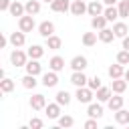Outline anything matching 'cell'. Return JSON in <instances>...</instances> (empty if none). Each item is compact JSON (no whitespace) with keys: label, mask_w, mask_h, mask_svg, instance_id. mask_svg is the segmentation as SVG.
Here are the masks:
<instances>
[{"label":"cell","mask_w":129,"mask_h":129,"mask_svg":"<svg viewBox=\"0 0 129 129\" xmlns=\"http://www.w3.org/2000/svg\"><path fill=\"white\" fill-rule=\"evenodd\" d=\"M93 97H95V91H93L89 85H85V87H77L75 99H77L79 103H85V105H89V103H93Z\"/></svg>","instance_id":"cell-1"},{"label":"cell","mask_w":129,"mask_h":129,"mask_svg":"<svg viewBox=\"0 0 129 129\" xmlns=\"http://www.w3.org/2000/svg\"><path fill=\"white\" fill-rule=\"evenodd\" d=\"M28 52H24V50H20V48H14L12 52H10V62H12V67H24L26 62H28Z\"/></svg>","instance_id":"cell-2"},{"label":"cell","mask_w":129,"mask_h":129,"mask_svg":"<svg viewBox=\"0 0 129 129\" xmlns=\"http://www.w3.org/2000/svg\"><path fill=\"white\" fill-rule=\"evenodd\" d=\"M36 28V22H34V16L32 14H24L18 18V30L22 32H32Z\"/></svg>","instance_id":"cell-3"},{"label":"cell","mask_w":129,"mask_h":129,"mask_svg":"<svg viewBox=\"0 0 129 129\" xmlns=\"http://www.w3.org/2000/svg\"><path fill=\"white\" fill-rule=\"evenodd\" d=\"M28 105H30L32 111H44V107H46V97H44L42 93H34V95L28 99Z\"/></svg>","instance_id":"cell-4"},{"label":"cell","mask_w":129,"mask_h":129,"mask_svg":"<svg viewBox=\"0 0 129 129\" xmlns=\"http://www.w3.org/2000/svg\"><path fill=\"white\" fill-rule=\"evenodd\" d=\"M46 89H52V87H56L58 85V75H56V71H50L48 69V73H42V81H40Z\"/></svg>","instance_id":"cell-5"},{"label":"cell","mask_w":129,"mask_h":129,"mask_svg":"<svg viewBox=\"0 0 129 129\" xmlns=\"http://www.w3.org/2000/svg\"><path fill=\"white\" fill-rule=\"evenodd\" d=\"M8 40H10V44H12L14 48H22L24 42H26V32H22V30H18V32H10Z\"/></svg>","instance_id":"cell-6"},{"label":"cell","mask_w":129,"mask_h":129,"mask_svg":"<svg viewBox=\"0 0 129 129\" xmlns=\"http://www.w3.org/2000/svg\"><path fill=\"white\" fill-rule=\"evenodd\" d=\"M38 34H40L42 38L52 36V34H54V22H50V20H42V22L38 24Z\"/></svg>","instance_id":"cell-7"},{"label":"cell","mask_w":129,"mask_h":129,"mask_svg":"<svg viewBox=\"0 0 129 129\" xmlns=\"http://www.w3.org/2000/svg\"><path fill=\"white\" fill-rule=\"evenodd\" d=\"M71 69L73 71H85L87 67H89V60H87V56H83V54H77V56H73L71 58Z\"/></svg>","instance_id":"cell-8"},{"label":"cell","mask_w":129,"mask_h":129,"mask_svg":"<svg viewBox=\"0 0 129 129\" xmlns=\"http://www.w3.org/2000/svg\"><path fill=\"white\" fill-rule=\"evenodd\" d=\"M24 69H26V73L28 75H42V64L38 62V58H28V62L24 64Z\"/></svg>","instance_id":"cell-9"},{"label":"cell","mask_w":129,"mask_h":129,"mask_svg":"<svg viewBox=\"0 0 129 129\" xmlns=\"http://www.w3.org/2000/svg\"><path fill=\"white\" fill-rule=\"evenodd\" d=\"M71 83H73L75 87H85V85L89 83V77L85 75V71H73V75H71Z\"/></svg>","instance_id":"cell-10"},{"label":"cell","mask_w":129,"mask_h":129,"mask_svg":"<svg viewBox=\"0 0 129 129\" xmlns=\"http://www.w3.org/2000/svg\"><path fill=\"white\" fill-rule=\"evenodd\" d=\"M123 103H125V99L121 97V93H115V95H111V99L107 101V107L115 113V111H119V109L123 107Z\"/></svg>","instance_id":"cell-11"},{"label":"cell","mask_w":129,"mask_h":129,"mask_svg":"<svg viewBox=\"0 0 129 129\" xmlns=\"http://www.w3.org/2000/svg\"><path fill=\"white\" fill-rule=\"evenodd\" d=\"M60 107H62V105H58L56 101H54V103H46V107H44L46 117H48V119H58V117H60Z\"/></svg>","instance_id":"cell-12"},{"label":"cell","mask_w":129,"mask_h":129,"mask_svg":"<svg viewBox=\"0 0 129 129\" xmlns=\"http://www.w3.org/2000/svg\"><path fill=\"white\" fill-rule=\"evenodd\" d=\"M87 115L93 117V119H101L103 117V105H101V101L99 103H89L87 105Z\"/></svg>","instance_id":"cell-13"},{"label":"cell","mask_w":129,"mask_h":129,"mask_svg":"<svg viewBox=\"0 0 129 129\" xmlns=\"http://www.w3.org/2000/svg\"><path fill=\"white\" fill-rule=\"evenodd\" d=\"M113 32H115L117 38H125V36L129 34V26H127L123 20H117V22H113Z\"/></svg>","instance_id":"cell-14"},{"label":"cell","mask_w":129,"mask_h":129,"mask_svg":"<svg viewBox=\"0 0 129 129\" xmlns=\"http://www.w3.org/2000/svg\"><path fill=\"white\" fill-rule=\"evenodd\" d=\"M87 12V4L83 0H73L71 2V14L73 16H83Z\"/></svg>","instance_id":"cell-15"},{"label":"cell","mask_w":129,"mask_h":129,"mask_svg":"<svg viewBox=\"0 0 129 129\" xmlns=\"http://www.w3.org/2000/svg\"><path fill=\"white\" fill-rule=\"evenodd\" d=\"M111 95H113V89H111V87H99V89L95 91V97H97V101H101V103H107V101L111 99Z\"/></svg>","instance_id":"cell-16"},{"label":"cell","mask_w":129,"mask_h":129,"mask_svg":"<svg viewBox=\"0 0 129 129\" xmlns=\"http://www.w3.org/2000/svg\"><path fill=\"white\" fill-rule=\"evenodd\" d=\"M87 12H89V16H99V14L105 12V8H103V4L99 0H93V2L87 4Z\"/></svg>","instance_id":"cell-17"},{"label":"cell","mask_w":129,"mask_h":129,"mask_svg":"<svg viewBox=\"0 0 129 129\" xmlns=\"http://www.w3.org/2000/svg\"><path fill=\"white\" fill-rule=\"evenodd\" d=\"M127 85H129V83L125 81V77H121V79H113V81H111V89H113V93H121V95H123V93L127 91Z\"/></svg>","instance_id":"cell-18"},{"label":"cell","mask_w":129,"mask_h":129,"mask_svg":"<svg viewBox=\"0 0 129 129\" xmlns=\"http://www.w3.org/2000/svg\"><path fill=\"white\" fill-rule=\"evenodd\" d=\"M12 16H24L26 14V8H24V4L22 2H18V0H12V4H10V10H8Z\"/></svg>","instance_id":"cell-19"},{"label":"cell","mask_w":129,"mask_h":129,"mask_svg":"<svg viewBox=\"0 0 129 129\" xmlns=\"http://www.w3.org/2000/svg\"><path fill=\"white\" fill-rule=\"evenodd\" d=\"M117 36H115V32H113V28H103V30H99V40L101 42H105V44H109V42H113Z\"/></svg>","instance_id":"cell-20"},{"label":"cell","mask_w":129,"mask_h":129,"mask_svg":"<svg viewBox=\"0 0 129 129\" xmlns=\"http://www.w3.org/2000/svg\"><path fill=\"white\" fill-rule=\"evenodd\" d=\"M48 69H50V71L60 73V71L64 69V58H62V56H58V54H54V56L48 60Z\"/></svg>","instance_id":"cell-21"},{"label":"cell","mask_w":129,"mask_h":129,"mask_svg":"<svg viewBox=\"0 0 129 129\" xmlns=\"http://www.w3.org/2000/svg\"><path fill=\"white\" fill-rule=\"evenodd\" d=\"M107 73H109L111 79H121V77L125 75V69H123L121 62H115V64H111V67L107 69Z\"/></svg>","instance_id":"cell-22"},{"label":"cell","mask_w":129,"mask_h":129,"mask_svg":"<svg viewBox=\"0 0 129 129\" xmlns=\"http://www.w3.org/2000/svg\"><path fill=\"white\" fill-rule=\"evenodd\" d=\"M50 10L52 12H67V10H71V0H54L50 4Z\"/></svg>","instance_id":"cell-23"},{"label":"cell","mask_w":129,"mask_h":129,"mask_svg":"<svg viewBox=\"0 0 129 129\" xmlns=\"http://www.w3.org/2000/svg\"><path fill=\"white\" fill-rule=\"evenodd\" d=\"M24 8H26V14L36 16L40 12V0H26L24 2Z\"/></svg>","instance_id":"cell-24"},{"label":"cell","mask_w":129,"mask_h":129,"mask_svg":"<svg viewBox=\"0 0 129 129\" xmlns=\"http://www.w3.org/2000/svg\"><path fill=\"white\" fill-rule=\"evenodd\" d=\"M107 18H105V14H99V16H91V26L95 28V30H103L105 26H107Z\"/></svg>","instance_id":"cell-25"},{"label":"cell","mask_w":129,"mask_h":129,"mask_svg":"<svg viewBox=\"0 0 129 129\" xmlns=\"http://www.w3.org/2000/svg\"><path fill=\"white\" fill-rule=\"evenodd\" d=\"M26 52H28L30 58H38V60H40V58L44 56V46H40V44H30Z\"/></svg>","instance_id":"cell-26"},{"label":"cell","mask_w":129,"mask_h":129,"mask_svg":"<svg viewBox=\"0 0 129 129\" xmlns=\"http://www.w3.org/2000/svg\"><path fill=\"white\" fill-rule=\"evenodd\" d=\"M46 40V48L48 50H58L60 46H62V40H60V36H56V34H52V36H48V38H44Z\"/></svg>","instance_id":"cell-27"},{"label":"cell","mask_w":129,"mask_h":129,"mask_svg":"<svg viewBox=\"0 0 129 129\" xmlns=\"http://www.w3.org/2000/svg\"><path fill=\"white\" fill-rule=\"evenodd\" d=\"M71 99H73V95H71L69 91H58L56 97H54V101H56L58 105H62V107H67V105L71 103Z\"/></svg>","instance_id":"cell-28"},{"label":"cell","mask_w":129,"mask_h":129,"mask_svg":"<svg viewBox=\"0 0 129 129\" xmlns=\"http://www.w3.org/2000/svg\"><path fill=\"white\" fill-rule=\"evenodd\" d=\"M115 123H119V125H127L129 123V111L127 109H119V111H115Z\"/></svg>","instance_id":"cell-29"},{"label":"cell","mask_w":129,"mask_h":129,"mask_svg":"<svg viewBox=\"0 0 129 129\" xmlns=\"http://www.w3.org/2000/svg\"><path fill=\"white\" fill-rule=\"evenodd\" d=\"M20 81H22V87H24V89H34V87L38 85V81H36V75H28V73H26V75H24Z\"/></svg>","instance_id":"cell-30"},{"label":"cell","mask_w":129,"mask_h":129,"mask_svg":"<svg viewBox=\"0 0 129 129\" xmlns=\"http://www.w3.org/2000/svg\"><path fill=\"white\" fill-rule=\"evenodd\" d=\"M103 14H105V18H107L109 22H117V18H119V10H117V6H107Z\"/></svg>","instance_id":"cell-31"},{"label":"cell","mask_w":129,"mask_h":129,"mask_svg":"<svg viewBox=\"0 0 129 129\" xmlns=\"http://www.w3.org/2000/svg\"><path fill=\"white\" fill-rule=\"evenodd\" d=\"M97 38H99V32H85L83 34V44L85 46H95Z\"/></svg>","instance_id":"cell-32"},{"label":"cell","mask_w":129,"mask_h":129,"mask_svg":"<svg viewBox=\"0 0 129 129\" xmlns=\"http://www.w3.org/2000/svg\"><path fill=\"white\" fill-rule=\"evenodd\" d=\"M14 91V81L12 79H8V77H4L2 81H0V93H12Z\"/></svg>","instance_id":"cell-33"},{"label":"cell","mask_w":129,"mask_h":129,"mask_svg":"<svg viewBox=\"0 0 129 129\" xmlns=\"http://www.w3.org/2000/svg\"><path fill=\"white\" fill-rule=\"evenodd\" d=\"M117 10H119V18H127L129 16V0H119Z\"/></svg>","instance_id":"cell-34"},{"label":"cell","mask_w":129,"mask_h":129,"mask_svg":"<svg viewBox=\"0 0 129 129\" xmlns=\"http://www.w3.org/2000/svg\"><path fill=\"white\" fill-rule=\"evenodd\" d=\"M56 121H58V125H60V127H64V129H69V127H73V125H75V119H73L71 115H60Z\"/></svg>","instance_id":"cell-35"},{"label":"cell","mask_w":129,"mask_h":129,"mask_svg":"<svg viewBox=\"0 0 129 129\" xmlns=\"http://www.w3.org/2000/svg\"><path fill=\"white\" fill-rule=\"evenodd\" d=\"M117 62H121L123 67H125V64H129V50H125V48H123V50H119V52H117Z\"/></svg>","instance_id":"cell-36"},{"label":"cell","mask_w":129,"mask_h":129,"mask_svg":"<svg viewBox=\"0 0 129 129\" xmlns=\"http://www.w3.org/2000/svg\"><path fill=\"white\" fill-rule=\"evenodd\" d=\"M87 85H89V87H91L93 91H97L99 87H103V83H101V77H97V75H95V77H91Z\"/></svg>","instance_id":"cell-37"},{"label":"cell","mask_w":129,"mask_h":129,"mask_svg":"<svg viewBox=\"0 0 129 129\" xmlns=\"http://www.w3.org/2000/svg\"><path fill=\"white\" fill-rule=\"evenodd\" d=\"M42 125H44V123H42V119H38V117H32V119L28 121V127H30V129H42Z\"/></svg>","instance_id":"cell-38"},{"label":"cell","mask_w":129,"mask_h":129,"mask_svg":"<svg viewBox=\"0 0 129 129\" xmlns=\"http://www.w3.org/2000/svg\"><path fill=\"white\" fill-rule=\"evenodd\" d=\"M85 129H97V119L89 117V119L85 121Z\"/></svg>","instance_id":"cell-39"},{"label":"cell","mask_w":129,"mask_h":129,"mask_svg":"<svg viewBox=\"0 0 129 129\" xmlns=\"http://www.w3.org/2000/svg\"><path fill=\"white\" fill-rule=\"evenodd\" d=\"M10 4H12V0H0V10L2 12H8L10 10Z\"/></svg>","instance_id":"cell-40"},{"label":"cell","mask_w":129,"mask_h":129,"mask_svg":"<svg viewBox=\"0 0 129 129\" xmlns=\"http://www.w3.org/2000/svg\"><path fill=\"white\" fill-rule=\"evenodd\" d=\"M117 2H119V0H103L105 6H117Z\"/></svg>","instance_id":"cell-41"},{"label":"cell","mask_w":129,"mask_h":129,"mask_svg":"<svg viewBox=\"0 0 129 129\" xmlns=\"http://www.w3.org/2000/svg\"><path fill=\"white\" fill-rule=\"evenodd\" d=\"M123 48H125V50H129V34L123 38Z\"/></svg>","instance_id":"cell-42"},{"label":"cell","mask_w":129,"mask_h":129,"mask_svg":"<svg viewBox=\"0 0 129 129\" xmlns=\"http://www.w3.org/2000/svg\"><path fill=\"white\" fill-rule=\"evenodd\" d=\"M123 77H125V81H127V83H129V69H127V71H125V75H123Z\"/></svg>","instance_id":"cell-43"},{"label":"cell","mask_w":129,"mask_h":129,"mask_svg":"<svg viewBox=\"0 0 129 129\" xmlns=\"http://www.w3.org/2000/svg\"><path fill=\"white\" fill-rule=\"evenodd\" d=\"M42 2H46V4H52V2H54V0H42Z\"/></svg>","instance_id":"cell-44"}]
</instances>
